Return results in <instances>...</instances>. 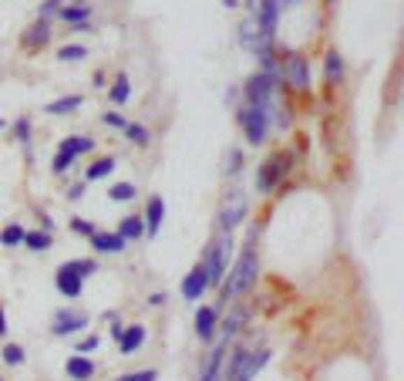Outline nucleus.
<instances>
[{"label":"nucleus","instance_id":"f257e3e1","mask_svg":"<svg viewBox=\"0 0 404 381\" xmlns=\"http://www.w3.org/2000/svg\"><path fill=\"white\" fill-rule=\"evenodd\" d=\"M256 277H260V253H256V247H246L236 257V264L230 267L226 280H223V301L230 304L236 297L250 294L256 287Z\"/></svg>","mask_w":404,"mask_h":381},{"label":"nucleus","instance_id":"f03ea898","mask_svg":"<svg viewBox=\"0 0 404 381\" xmlns=\"http://www.w3.org/2000/svg\"><path fill=\"white\" fill-rule=\"evenodd\" d=\"M236 122H239L243 138L250 145H263L269 135V125H273V108H267V105H239Z\"/></svg>","mask_w":404,"mask_h":381},{"label":"nucleus","instance_id":"7ed1b4c3","mask_svg":"<svg viewBox=\"0 0 404 381\" xmlns=\"http://www.w3.org/2000/svg\"><path fill=\"white\" fill-rule=\"evenodd\" d=\"M230 253H232V233H216L212 243L206 247V273H209V287H223L226 273H230Z\"/></svg>","mask_w":404,"mask_h":381},{"label":"nucleus","instance_id":"20e7f679","mask_svg":"<svg viewBox=\"0 0 404 381\" xmlns=\"http://www.w3.org/2000/svg\"><path fill=\"white\" fill-rule=\"evenodd\" d=\"M276 88H280V78L267 75V71H253L246 78V85H243V105H267V108H273Z\"/></svg>","mask_w":404,"mask_h":381},{"label":"nucleus","instance_id":"39448f33","mask_svg":"<svg viewBox=\"0 0 404 381\" xmlns=\"http://www.w3.org/2000/svg\"><path fill=\"white\" fill-rule=\"evenodd\" d=\"M290 159L287 152H276V155H269L267 162L256 169V192H273L280 182H283V175L290 172Z\"/></svg>","mask_w":404,"mask_h":381},{"label":"nucleus","instance_id":"423d86ee","mask_svg":"<svg viewBox=\"0 0 404 381\" xmlns=\"http://www.w3.org/2000/svg\"><path fill=\"white\" fill-rule=\"evenodd\" d=\"M246 213H250V199H246V192L243 189H232L226 196V203L219 206V233H232V229L239 227L243 220H246Z\"/></svg>","mask_w":404,"mask_h":381},{"label":"nucleus","instance_id":"0eeeda50","mask_svg":"<svg viewBox=\"0 0 404 381\" xmlns=\"http://www.w3.org/2000/svg\"><path fill=\"white\" fill-rule=\"evenodd\" d=\"M88 324H91V317H88L84 310H77V307H61V310H54V317H51V334H54V338H68V334L84 331Z\"/></svg>","mask_w":404,"mask_h":381},{"label":"nucleus","instance_id":"6e6552de","mask_svg":"<svg viewBox=\"0 0 404 381\" xmlns=\"http://www.w3.org/2000/svg\"><path fill=\"white\" fill-rule=\"evenodd\" d=\"M280 75L287 85H293L297 92H307L310 88V61L304 55H290L287 61H280Z\"/></svg>","mask_w":404,"mask_h":381},{"label":"nucleus","instance_id":"1a4fd4ad","mask_svg":"<svg viewBox=\"0 0 404 381\" xmlns=\"http://www.w3.org/2000/svg\"><path fill=\"white\" fill-rule=\"evenodd\" d=\"M226 351H230V341H226V338H223L219 344H212V351L206 354V361H202V368H199V381H223Z\"/></svg>","mask_w":404,"mask_h":381},{"label":"nucleus","instance_id":"9d476101","mask_svg":"<svg viewBox=\"0 0 404 381\" xmlns=\"http://www.w3.org/2000/svg\"><path fill=\"white\" fill-rule=\"evenodd\" d=\"M206 290H209V273H206V264L199 260V264L182 277V297L195 304V301H202V294H206Z\"/></svg>","mask_w":404,"mask_h":381},{"label":"nucleus","instance_id":"9b49d317","mask_svg":"<svg viewBox=\"0 0 404 381\" xmlns=\"http://www.w3.org/2000/svg\"><path fill=\"white\" fill-rule=\"evenodd\" d=\"M216 331H219V310L216 307H199L195 310V334H199V341L209 344L216 338Z\"/></svg>","mask_w":404,"mask_h":381},{"label":"nucleus","instance_id":"f8f14e48","mask_svg":"<svg viewBox=\"0 0 404 381\" xmlns=\"http://www.w3.org/2000/svg\"><path fill=\"white\" fill-rule=\"evenodd\" d=\"M64 24H71L77 31H88V17H91V3L88 0H75V3H64L58 14Z\"/></svg>","mask_w":404,"mask_h":381},{"label":"nucleus","instance_id":"ddd939ff","mask_svg":"<svg viewBox=\"0 0 404 381\" xmlns=\"http://www.w3.org/2000/svg\"><path fill=\"white\" fill-rule=\"evenodd\" d=\"M246 321H250V307H243V304H232L230 307V314L219 321V331H223V338L230 341V338H236L243 327H246Z\"/></svg>","mask_w":404,"mask_h":381},{"label":"nucleus","instance_id":"4468645a","mask_svg":"<svg viewBox=\"0 0 404 381\" xmlns=\"http://www.w3.org/2000/svg\"><path fill=\"white\" fill-rule=\"evenodd\" d=\"M54 287H58L61 297H68V301H77V297H81V290H84V280H81L77 273H71V270L58 267V273H54Z\"/></svg>","mask_w":404,"mask_h":381},{"label":"nucleus","instance_id":"2eb2a0df","mask_svg":"<svg viewBox=\"0 0 404 381\" xmlns=\"http://www.w3.org/2000/svg\"><path fill=\"white\" fill-rule=\"evenodd\" d=\"M145 233L149 236H155L158 229H162V223H165V199L162 196H149V203H145Z\"/></svg>","mask_w":404,"mask_h":381},{"label":"nucleus","instance_id":"dca6fc26","mask_svg":"<svg viewBox=\"0 0 404 381\" xmlns=\"http://www.w3.org/2000/svg\"><path fill=\"white\" fill-rule=\"evenodd\" d=\"M91 149H95V138H88V135H68V138H61L58 142V152L68 155V159L88 155Z\"/></svg>","mask_w":404,"mask_h":381},{"label":"nucleus","instance_id":"f3484780","mask_svg":"<svg viewBox=\"0 0 404 381\" xmlns=\"http://www.w3.org/2000/svg\"><path fill=\"white\" fill-rule=\"evenodd\" d=\"M64 371H68V378L88 381V378H95V361H91L88 354H71L68 364H64Z\"/></svg>","mask_w":404,"mask_h":381},{"label":"nucleus","instance_id":"a211bd4d","mask_svg":"<svg viewBox=\"0 0 404 381\" xmlns=\"http://www.w3.org/2000/svg\"><path fill=\"white\" fill-rule=\"evenodd\" d=\"M125 236H118V233H105V229H98L95 236H91V247L95 253H121L125 250Z\"/></svg>","mask_w":404,"mask_h":381},{"label":"nucleus","instance_id":"6ab92c4d","mask_svg":"<svg viewBox=\"0 0 404 381\" xmlns=\"http://www.w3.org/2000/svg\"><path fill=\"white\" fill-rule=\"evenodd\" d=\"M142 344H145V327L128 324L125 331H121V338H118V351H121V354H135Z\"/></svg>","mask_w":404,"mask_h":381},{"label":"nucleus","instance_id":"aec40b11","mask_svg":"<svg viewBox=\"0 0 404 381\" xmlns=\"http://www.w3.org/2000/svg\"><path fill=\"white\" fill-rule=\"evenodd\" d=\"M47 41H51V24L38 17V24H31V27H27V34H24V48L38 51V48L47 44Z\"/></svg>","mask_w":404,"mask_h":381},{"label":"nucleus","instance_id":"412c9836","mask_svg":"<svg viewBox=\"0 0 404 381\" xmlns=\"http://www.w3.org/2000/svg\"><path fill=\"white\" fill-rule=\"evenodd\" d=\"M269 364V351L267 347H260V351H250V358H246V364H243V375H239V381H253L263 368Z\"/></svg>","mask_w":404,"mask_h":381},{"label":"nucleus","instance_id":"4be33fe9","mask_svg":"<svg viewBox=\"0 0 404 381\" xmlns=\"http://www.w3.org/2000/svg\"><path fill=\"white\" fill-rule=\"evenodd\" d=\"M115 159H112V155H101V159H95V162H91V166H88V172H84V179H88V182H98V179H105V175H112V172H115Z\"/></svg>","mask_w":404,"mask_h":381},{"label":"nucleus","instance_id":"5701e85b","mask_svg":"<svg viewBox=\"0 0 404 381\" xmlns=\"http://www.w3.org/2000/svg\"><path fill=\"white\" fill-rule=\"evenodd\" d=\"M118 236H125V240H142L145 236V220L142 216H125L115 229Z\"/></svg>","mask_w":404,"mask_h":381},{"label":"nucleus","instance_id":"b1692460","mask_svg":"<svg viewBox=\"0 0 404 381\" xmlns=\"http://www.w3.org/2000/svg\"><path fill=\"white\" fill-rule=\"evenodd\" d=\"M81 105H84V98L81 95H64V98H54L44 112L47 115H71V112H77Z\"/></svg>","mask_w":404,"mask_h":381},{"label":"nucleus","instance_id":"393cba45","mask_svg":"<svg viewBox=\"0 0 404 381\" xmlns=\"http://www.w3.org/2000/svg\"><path fill=\"white\" fill-rule=\"evenodd\" d=\"M324 78H327V85H337V81L344 78V57L337 55V51H327V61H324Z\"/></svg>","mask_w":404,"mask_h":381},{"label":"nucleus","instance_id":"a878e982","mask_svg":"<svg viewBox=\"0 0 404 381\" xmlns=\"http://www.w3.org/2000/svg\"><path fill=\"white\" fill-rule=\"evenodd\" d=\"M24 236H27V229L20 223H7L0 229V247H24Z\"/></svg>","mask_w":404,"mask_h":381},{"label":"nucleus","instance_id":"bb28decb","mask_svg":"<svg viewBox=\"0 0 404 381\" xmlns=\"http://www.w3.org/2000/svg\"><path fill=\"white\" fill-rule=\"evenodd\" d=\"M51 243H54V233H47V229H38V233H27V236H24V247L34 250V253L51 250Z\"/></svg>","mask_w":404,"mask_h":381},{"label":"nucleus","instance_id":"cd10ccee","mask_svg":"<svg viewBox=\"0 0 404 381\" xmlns=\"http://www.w3.org/2000/svg\"><path fill=\"white\" fill-rule=\"evenodd\" d=\"M61 267L71 270V273H77L81 280H88L91 273H98V260H88V257H84V260H64Z\"/></svg>","mask_w":404,"mask_h":381},{"label":"nucleus","instance_id":"c85d7f7f","mask_svg":"<svg viewBox=\"0 0 404 381\" xmlns=\"http://www.w3.org/2000/svg\"><path fill=\"white\" fill-rule=\"evenodd\" d=\"M108 98H112L115 105H125V101L132 98V81H128V75H118V78H115V85H112Z\"/></svg>","mask_w":404,"mask_h":381},{"label":"nucleus","instance_id":"c756f323","mask_svg":"<svg viewBox=\"0 0 404 381\" xmlns=\"http://www.w3.org/2000/svg\"><path fill=\"white\" fill-rule=\"evenodd\" d=\"M125 135H128V142H132V145H138V149H145V145L152 142V132H149L145 125H138V122H128Z\"/></svg>","mask_w":404,"mask_h":381},{"label":"nucleus","instance_id":"7c9ffc66","mask_svg":"<svg viewBox=\"0 0 404 381\" xmlns=\"http://www.w3.org/2000/svg\"><path fill=\"white\" fill-rule=\"evenodd\" d=\"M108 199H112V203H128V199H135V186L132 182H115V186L108 189Z\"/></svg>","mask_w":404,"mask_h":381},{"label":"nucleus","instance_id":"2f4dec72","mask_svg":"<svg viewBox=\"0 0 404 381\" xmlns=\"http://www.w3.org/2000/svg\"><path fill=\"white\" fill-rule=\"evenodd\" d=\"M0 354H3V364H10V368H20V364L27 361V354H24V347H20V344H7Z\"/></svg>","mask_w":404,"mask_h":381},{"label":"nucleus","instance_id":"473e14b6","mask_svg":"<svg viewBox=\"0 0 404 381\" xmlns=\"http://www.w3.org/2000/svg\"><path fill=\"white\" fill-rule=\"evenodd\" d=\"M68 227L75 229L77 236H88V240H91V236L98 233V227L91 223V220H84V216H71V223H68Z\"/></svg>","mask_w":404,"mask_h":381},{"label":"nucleus","instance_id":"72a5a7b5","mask_svg":"<svg viewBox=\"0 0 404 381\" xmlns=\"http://www.w3.org/2000/svg\"><path fill=\"white\" fill-rule=\"evenodd\" d=\"M58 57L61 61H81V57H88V48L84 44H64V48H58Z\"/></svg>","mask_w":404,"mask_h":381},{"label":"nucleus","instance_id":"f704fd0d","mask_svg":"<svg viewBox=\"0 0 404 381\" xmlns=\"http://www.w3.org/2000/svg\"><path fill=\"white\" fill-rule=\"evenodd\" d=\"M14 138H17V142H20V145H24V149L31 145V118H27V115L14 122Z\"/></svg>","mask_w":404,"mask_h":381},{"label":"nucleus","instance_id":"c9c22d12","mask_svg":"<svg viewBox=\"0 0 404 381\" xmlns=\"http://www.w3.org/2000/svg\"><path fill=\"white\" fill-rule=\"evenodd\" d=\"M158 371L155 368H142V371H128V375H118L115 381H155Z\"/></svg>","mask_w":404,"mask_h":381},{"label":"nucleus","instance_id":"e433bc0d","mask_svg":"<svg viewBox=\"0 0 404 381\" xmlns=\"http://www.w3.org/2000/svg\"><path fill=\"white\" fill-rule=\"evenodd\" d=\"M98 344H101L98 334H84V338L75 344V354H91V351H98Z\"/></svg>","mask_w":404,"mask_h":381},{"label":"nucleus","instance_id":"4c0bfd02","mask_svg":"<svg viewBox=\"0 0 404 381\" xmlns=\"http://www.w3.org/2000/svg\"><path fill=\"white\" fill-rule=\"evenodd\" d=\"M239 169H243V152H239V149H230V155H226V166H223V172H226V175H236Z\"/></svg>","mask_w":404,"mask_h":381},{"label":"nucleus","instance_id":"58836bf2","mask_svg":"<svg viewBox=\"0 0 404 381\" xmlns=\"http://www.w3.org/2000/svg\"><path fill=\"white\" fill-rule=\"evenodd\" d=\"M101 122H105L108 129H118V132H125V129H128V118H125V115H118V112H105V115H101Z\"/></svg>","mask_w":404,"mask_h":381},{"label":"nucleus","instance_id":"ea45409f","mask_svg":"<svg viewBox=\"0 0 404 381\" xmlns=\"http://www.w3.org/2000/svg\"><path fill=\"white\" fill-rule=\"evenodd\" d=\"M61 7H64V0H44V3H40V10H38V17L51 20L54 14H61Z\"/></svg>","mask_w":404,"mask_h":381},{"label":"nucleus","instance_id":"a19ab883","mask_svg":"<svg viewBox=\"0 0 404 381\" xmlns=\"http://www.w3.org/2000/svg\"><path fill=\"white\" fill-rule=\"evenodd\" d=\"M75 166V159H68V155H61V152H54V162H51V172L54 175H64V172Z\"/></svg>","mask_w":404,"mask_h":381},{"label":"nucleus","instance_id":"79ce46f5","mask_svg":"<svg viewBox=\"0 0 404 381\" xmlns=\"http://www.w3.org/2000/svg\"><path fill=\"white\" fill-rule=\"evenodd\" d=\"M81 196H84V182H75V186L68 189V199H71V203H77Z\"/></svg>","mask_w":404,"mask_h":381},{"label":"nucleus","instance_id":"37998d69","mask_svg":"<svg viewBox=\"0 0 404 381\" xmlns=\"http://www.w3.org/2000/svg\"><path fill=\"white\" fill-rule=\"evenodd\" d=\"M149 304H152V307H162V304H165V294H162V290H158V294H152V297H149Z\"/></svg>","mask_w":404,"mask_h":381},{"label":"nucleus","instance_id":"c03bdc74","mask_svg":"<svg viewBox=\"0 0 404 381\" xmlns=\"http://www.w3.org/2000/svg\"><path fill=\"white\" fill-rule=\"evenodd\" d=\"M40 227L47 229V233H54V220H51V216H40Z\"/></svg>","mask_w":404,"mask_h":381},{"label":"nucleus","instance_id":"a18cd8bd","mask_svg":"<svg viewBox=\"0 0 404 381\" xmlns=\"http://www.w3.org/2000/svg\"><path fill=\"white\" fill-rule=\"evenodd\" d=\"M7 334V314H3V304H0V338Z\"/></svg>","mask_w":404,"mask_h":381},{"label":"nucleus","instance_id":"49530a36","mask_svg":"<svg viewBox=\"0 0 404 381\" xmlns=\"http://www.w3.org/2000/svg\"><path fill=\"white\" fill-rule=\"evenodd\" d=\"M223 7H226V10H232V7H239V0H223Z\"/></svg>","mask_w":404,"mask_h":381},{"label":"nucleus","instance_id":"de8ad7c7","mask_svg":"<svg viewBox=\"0 0 404 381\" xmlns=\"http://www.w3.org/2000/svg\"><path fill=\"white\" fill-rule=\"evenodd\" d=\"M290 3H293V0H280V7H290Z\"/></svg>","mask_w":404,"mask_h":381},{"label":"nucleus","instance_id":"09e8293b","mask_svg":"<svg viewBox=\"0 0 404 381\" xmlns=\"http://www.w3.org/2000/svg\"><path fill=\"white\" fill-rule=\"evenodd\" d=\"M0 129H3V118H0Z\"/></svg>","mask_w":404,"mask_h":381},{"label":"nucleus","instance_id":"8fccbe9b","mask_svg":"<svg viewBox=\"0 0 404 381\" xmlns=\"http://www.w3.org/2000/svg\"><path fill=\"white\" fill-rule=\"evenodd\" d=\"M0 381H3V375H0Z\"/></svg>","mask_w":404,"mask_h":381}]
</instances>
